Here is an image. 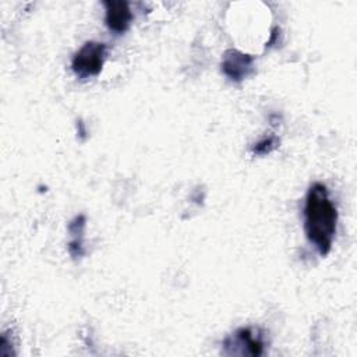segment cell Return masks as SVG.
Returning a JSON list of instances; mask_svg holds the SVG:
<instances>
[{"instance_id": "1", "label": "cell", "mask_w": 357, "mask_h": 357, "mask_svg": "<svg viewBox=\"0 0 357 357\" xmlns=\"http://www.w3.org/2000/svg\"><path fill=\"white\" fill-rule=\"evenodd\" d=\"M337 227V209L329 197L325 184L310 185L304 201V231L307 240L317 248L321 257L332 250Z\"/></svg>"}, {"instance_id": "2", "label": "cell", "mask_w": 357, "mask_h": 357, "mask_svg": "<svg viewBox=\"0 0 357 357\" xmlns=\"http://www.w3.org/2000/svg\"><path fill=\"white\" fill-rule=\"evenodd\" d=\"M107 56V46L102 42H85L73 56L71 68L79 78L96 77L100 74Z\"/></svg>"}, {"instance_id": "3", "label": "cell", "mask_w": 357, "mask_h": 357, "mask_svg": "<svg viewBox=\"0 0 357 357\" xmlns=\"http://www.w3.org/2000/svg\"><path fill=\"white\" fill-rule=\"evenodd\" d=\"M225 349H231L227 354H245V356H261L264 351V337L261 332L254 328H240L233 336H229L223 342Z\"/></svg>"}, {"instance_id": "4", "label": "cell", "mask_w": 357, "mask_h": 357, "mask_svg": "<svg viewBox=\"0 0 357 357\" xmlns=\"http://www.w3.org/2000/svg\"><path fill=\"white\" fill-rule=\"evenodd\" d=\"M222 73L231 82H243L254 73V57L237 49H227L220 63Z\"/></svg>"}, {"instance_id": "5", "label": "cell", "mask_w": 357, "mask_h": 357, "mask_svg": "<svg viewBox=\"0 0 357 357\" xmlns=\"http://www.w3.org/2000/svg\"><path fill=\"white\" fill-rule=\"evenodd\" d=\"M103 7L105 24L109 31L116 35L127 32L134 17L130 4L124 0H106L103 1Z\"/></svg>"}, {"instance_id": "6", "label": "cell", "mask_w": 357, "mask_h": 357, "mask_svg": "<svg viewBox=\"0 0 357 357\" xmlns=\"http://www.w3.org/2000/svg\"><path fill=\"white\" fill-rule=\"evenodd\" d=\"M279 145V138L276 135H269V137H265L262 138L259 142H257L254 146H252V152L255 155H268L271 153L273 149H276Z\"/></svg>"}]
</instances>
